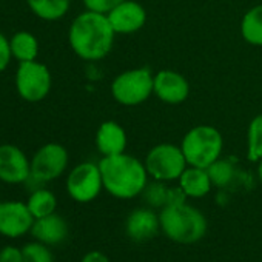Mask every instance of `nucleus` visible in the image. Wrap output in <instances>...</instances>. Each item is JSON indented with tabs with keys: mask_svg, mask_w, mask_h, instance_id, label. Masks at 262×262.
Returning a JSON list of instances; mask_svg holds the SVG:
<instances>
[{
	"mask_svg": "<svg viewBox=\"0 0 262 262\" xmlns=\"http://www.w3.org/2000/svg\"><path fill=\"white\" fill-rule=\"evenodd\" d=\"M114 30L106 14L86 10L79 14L68 31L71 50L83 60H100L114 45Z\"/></svg>",
	"mask_w": 262,
	"mask_h": 262,
	"instance_id": "obj_1",
	"label": "nucleus"
},
{
	"mask_svg": "<svg viewBox=\"0 0 262 262\" xmlns=\"http://www.w3.org/2000/svg\"><path fill=\"white\" fill-rule=\"evenodd\" d=\"M103 188L114 198L131 199L141 194L148 181L145 164L126 153L103 156L99 162Z\"/></svg>",
	"mask_w": 262,
	"mask_h": 262,
	"instance_id": "obj_2",
	"label": "nucleus"
},
{
	"mask_svg": "<svg viewBox=\"0 0 262 262\" xmlns=\"http://www.w3.org/2000/svg\"><path fill=\"white\" fill-rule=\"evenodd\" d=\"M161 228L178 244H194L207 233V219L194 207L184 204L165 205L159 214Z\"/></svg>",
	"mask_w": 262,
	"mask_h": 262,
	"instance_id": "obj_3",
	"label": "nucleus"
},
{
	"mask_svg": "<svg viewBox=\"0 0 262 262\" xmlns=\"http://www.w3.org/2000/svg\"><path fill=\"white\" fill-rule=\"evenodd\" d=\"M187 164L191 167L208 168L221 158L224 139L219 129L211 125H198L184 136L181 144Z\"/></svg>",
	"mask_w": 262,
	"mask_h": 262,
	"instance_id": "obj_4",
	"label": "nucleus"
},
{
	"mask_svg": "<svg viewBox=\"0 0 262 262\" xmlns=\"http://www.w3.org/2000/svg\"><path fill=\"white\" fill-rule=\"evenodd\" d=\"M153 82L155 76L145 67L128 70L116 76L111 83V94L120 105L136 106L153 94Z\"/></svg>",
	"mask_w": 262,
	"mask_h": 262,
	"instance_id": "obj_5",
	"label": "nucleus"
},
{
	"mask_svg": "<svg viewBox=\"0 0 262 262\" xmlns=\"http://www.w3.org/2000/svg\"><path fill=\"white\" fill-rule=\"evenodd\" d=\"M144 164L148 174L162 182L179 179L184 170L188 167L182 148L173 144H159L153 147L148 151Z\"/></svg>",
	"mask_w": 262,
	"mask_h": 262,
	"instance_id": "obj_6",
	"label": "nucleus"
},
{
	"mask_svg": "<svg viewBox=\"0 0 262 262\" xmlns=\"http://www.w3.org/2000/svg\"><path fill=\"white\" fill-rule=\"evenodd\" d=\"M16 88L24 100L40 102L51 90V73L37 60L20 62L16 73Z\"/></svg>",
	"mask_w": 262,
	"mask_h": 262,
	"instance_id": "obj_7",
	"label": "nucleus"
},
{
	"mask_svg": "<svg viewBox=\"0 0 262 262\" xmlns=\"http://www.w3.org/2000/svg\"><path fill=\"white\" fill-rule=\"evenodd\" d=\"M103 188L99 164L82 162L71 170L67 179V191L76 202L94 201Z\"/></svg>",
	"mask_w": 262,
	"mask_h": 262,
	"instance_id": "obj_8",
	"label": "nucleus"
},
{
	"mask_svg": "<svg viewBox=\"0 0 262 262\" xmlns=\"http://www.w3.org/2000/svg\"><path fill=\"white\" fill-rule=\"evenodd\" d=\"M68 165V151L60 144H47L37 150L31 161V176L39 182L57 179Z\"/></svg>",
	"mask_w": 262,
	"mask_h": 262,
	"instance_id": "obj_9",
	"label": "nucleus"
},
{
	"mask_svg": "<svg viewBox=\"0 0 262 262\" xmlns=\"http://www.w3.org/2000/svg\"><path fill=\"white\" fill-rule=\"evenodd\" d=\"M36 217L27 204L20 201L0 202V234L5 237H20L31 231Z\"/></svg>",
	"mask_w": 262,
	"mask_h": 262,
	"instance_id": "obj_10",
	"label": "nucleus"
},
{
	"mask_svg": "<svg viewBox=\"0 0 262 262\" xmlns=\"http://www.w3.org/2000/svg\"><path fill=\"white\" fill-rule=\"evenodd\" d=\"M31 178V162L16 145H0V181L5 184H22Z\"/></svg>",
	"mask_w": 262,
	"mask_h": 262,
	"instance_id": "obj_11",
	"label": "nucleus"
},
{
	"mask_svg": "<svg viewBox=\"0 0 262 262\" xmlns=\"http://www.w3.org/2000/svg\"><path fill=\"white\" fill-rule=\"evenodd\" d=\"M106 16L116 34H133L147 22L145 8L135 0H125L113 8Z\"/></svg>",
	"mask_w": 262,
	"mask_h": 262,
	"instance_id": "obj_12",
	"label": "nucleus"
},
{
	"mask_svg": "<svg viewBox=\"0 0 262 262\" xmlns=\"http://www.w3.org/2000/svg\"><path fill=\"white\" fill-rule=\"evenodd\" d=\"M153 94H156L158 99L164 103L179 105L188 99L190 83L181 73L162 70L155 76Z\"/></svg>",
	"mask_w": 262,
	"mask_h": 262,
	"instance_id": "obj_13",
	"label": "nucleus"
},
{
	"mask_svg": "<svg viewBox=\"0 0 262 262\" xmlns=\"http://www.w3.org/2000/svg\"><path fill=\"white\" fill-rule=\"evenodd\" d=\"M159 216L148 208H138L131 211L125 224L126 234L135 242H145L153 239L159 233Z\"/></svg>",
	"mask_w": 262,
	"mask_h": 262,
	"instance_id": "obj_14",
	"label": "nucleus"
},
{
	"mask_svg": "<svg viewBox=\"0 0 262 262\" xmlns=\"http://www.w3.org/2000/svg\"><path fill=\"white\" fill-rule=\"evenodd\" d=\"M96 147L102 156H114L125 153L126 133L125 129L114 120L100 123L96 133Z\"/></svg>",
	"mask_w": 262,
	"mask_h": 262,
	"instance_id": "obj_15",
	"label": "nucleus"
},
{
	"mask_svg": "<svg viewBox=\"0 0 262 262\" xmlns=\"http://www.w3.org/2000/svg\"><path fill=\"white\" fill-rule=\"evenodd\" d=\"M30 233L33 234V237L36 241H39L42 244L57 245L67 239L68 224L62 216L53 213V214H48L45 217L36 219Z\"/></svg>",
	"mask_w": 262,
	"mask_h": 262,
	"instance_id": "obj_16",
	"label": "nucleus"
},
{
	"mask_svg": "<svg viewBox=\"0 0 262 262\" xmlns=\"http://www.w3.org/2000/svg\"><path fill=\"white\" fill-rule=\"evenodd\" d=\"M211 179L207 168L188 165L179 178V187L188 198H204L211 190Z\"/></svg>",
	"mask_w": 262,
	"mask_h": 262,
	"instance_id": "obj_17",
	"label": "nucleus"
},
{
	"mask_svg": "<svg viewBox=\"0 0 262 262\" xmlns=\"http://www.w3.org/2000/svg\"><path fill=\"white\" fill-rule=\"evenodd\" d=\"M11 54L19 62L36 60L39 54V42L34 34L28 31H19L10 39Z\"/></svg>",
	"mask_w": 262,
	"mask_h": 262,
	"instance_id": "obj_18",
	"label": "nucleus"
},
{
	"mask_svg": "<svg viewBox=\"0 0 262 262\" xmlns=\"http://www.w3.org/2000/svg\"><path fill=\"white\" fill-rule=\"evenodd\" d=\"M241 34L247 43L262 47V5H256L244 14Z\"/></svg>",
	"mask_w": 262,
	"mask_h": 262,
	"instance_id": "obj_19",
	"label": "nucleus"
},
{
	"mask_svg": "<svg viewBox=\"0 0 262 262\" xmlns=\"http://www.w3.org/2000/svg\"><path fill=\"white\" fill-rule=\"evenodd\" d=\"M27 4L39 19L53 22L68 13L71 0H27Z\"/></svg>",
	"mask_w": 262,
	"mask_h": 262,
	"instance_id": "obj_20",
	"label": "nucleus"
},
{
	"mask_svg": "<svg viewBox=\"0 0 262 262\" xmlns=\"http://www.w3.org/2000/svg\"><path fill=\"white\" fill-rule=\"evenodd\" d=\"M27 205H28L31 214L36 219H39V217H45L48 214L56 213L57 199L50 190L40 188V190L33 191V194L27 201Z\"/></svg>",
	"mask_w": 262,
	"mask_h": 262,
	"instance_id": "obj_21",
	"label": "nucleus"
},
{
	"mask_svg": "<svg viewBox=\"0 0 262 262\" xmlns=\"http://www.w3.org/2000/svg\"><path fill=\"white\" fill-rule=\"evenodd\" d=\"M247 158L251 162L262 159V114L253 117L247 131Z\"/></svg>",
	"mask_w": 262,
	"mask_h": 262,
	"instance_id": "obj_22",
	"label": "nucleus"
},
{
	"mask_svg": "<svg viewBox=\"0 0 262 262\" xmlns=\"http://www.w3.org/2000/svg\"><path fill=\"white\" fill-rule=\"evenodd\" d=\"M210 179L213 182V185L216 187H225L228 185L233 178H234V167L228 159H217L214 161L208 168H207Z\"/></svg>",
	"mask_w": 262,
	"mask_h": 262,
	"instance_id": "obj_23",
	"label": "nucleus"
},
{
	"mask_svg": "<svg viewBox=\"0 0 262 262\" xmlns=\"http://www.w3.org/2000/svg\"><path fill=\"white\" fill-rule=\"evenodd\" d=\"M22 254H24V262H54L48 245L39 241L24 245Z\"/></svg>",
	"mask_w": 262,
	"mask_h": 262,
	"instance_id": "obj_24",
	"label": "nucleus"
},
{
	"mask_svg": "<svg viewBox=\"0 0 262 262\" xmlns=\"http://www.w3.org/2000/svg\"><path fill=\"white\" fill-rule=\"evenodd\" d=\"M144 193V198H145V202L153 205V207H165L167 202H168V193H170V188L165 187L162 184V181H158V182H153V184H147L145 190L142 191Z\"/></svg>",
	"mask_w": 262,
	"mask_h": 262,
	"instance_id": "obj_25",
	"label": "nucleus"
},
{
	"mask_svg": "<svg viewBox=\"0 0 262 262\" xmlns=\"http://www.w3.org/2000/svg\"><path fill=\"white\" fill-rule=\"evenodd\" d=\"M122 2H125V0H83V5L90 11L108 14L113 8H116Z\"/></svg>",
	"mask_w": 262,
	"mask_h": 262,
	"instance_id": "obj_26",
	"label": "nucleus"
},
{
	"mask_svg": "<svg viewBox=\"0 0 262 262\" xmlns=\"http://www.w3.org/2000/svg\"><path fill=\"white\" fill-rule=\"evenodd\" d=\"M0 262H24L22 248L7 245L0 250Z\"/></svg>",
	"mask_w": 262,
	"mask_h": 262,
	"instance_id": "obj_27",
	"label": "nucleus"
},
{
	"mask_svg": "<svg viewBox=\"0 0 262 262\" xmlns=\"http://www.w3.org/2000/svg\"><path fill=\"white\" fill-rule=\"evenodd\" d=\"M11 57H13V54H11L10 40L2 33H0V73H2L8 67Z\"/></svg>",
	"mask_w": 262,
	"mask_h": 262,
	"instance_id": "obj_28",
	"label": "nucleus"
},
{
	"mask_svg": "<svg viewBox=\"0 0 262 262\" xmlns=\"http://www.w3.org/2000/svg\"><path fill=\"white\" fill-rule=\"evenodd\" d=\"M80 262H110V259L100 251H90L82 257Z\"/></svg>",
	"mask_w": 262,
	"mask_h": 262,
	"instance_id": "obj_29",
	"label": "nucleus"
},
{
	"mask_svg": "<svg viewBox=\"0 0 262 262\" xmlns=\"http://www.w3.org/2000/svg\"><path fill=\"white\" fill-rule=\"evenodd\" d=\"M257 176H259V179H260V182H262V159L259 161V167H257Z\"/></svg>",
	"mask_w": 262,
	"mask_h": 262,
	"instance_id": "obj_30",
	"label": "nucleus"
}]
</instances>
